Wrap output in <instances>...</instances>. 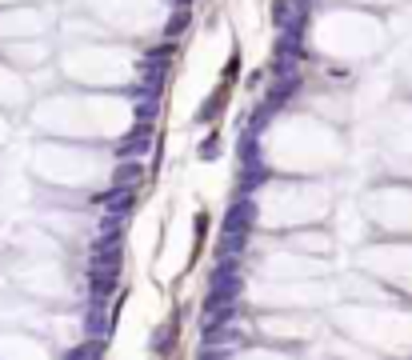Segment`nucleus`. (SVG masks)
Returning a JSON list of instances; mask_svg holds the SVG:
<instances>
[{
  "instance_id": "9",
  "label": "nucleus",
  "mask_w": 412,
  "mask_h": 360,
  "mask_svg": "<svg viewBox=\"0 0 412 360\" xmlns=\"http://www.w3.org/2000/svg\"><path fill=\"white\" fill-rule=\"evenodd\" d=\"M173 4H176V8H184V4H189V0H173Z\"/></svg>"
},
{
  "instance_id": "8",
  "label": "nucleus",
  "mask_w": 412,
  "mask_h": 360,
  "mask_svg": "<svg viewBox=\"0 0 412 360\" xmlns=\"http://www.w3.org/2000/svg\"><path fill=\"white\" fill-rule=\"evenodd\" d=\"M184 24H189V13H184V8H180V13H176V17H173V24H168V36L184 33Z\"/></svg>"
},
{
  "instance_id": "3",
  "label": "nucleus",
  "mask_w": 412,
  "mask_h": 360,
  "mask_svg": "<svg viewBox=\"0 0 412 360\" xmlns=\"http://www.w3.org/2000/svg\"><path fill=\"white\" fill-rule=\"evenodd\" d=\"M93 296H109L116 288V261L112 256H96V268H93Z\"/></svg>"
},
{
  "instance_id": "6",
  "label": "nucleus",
  "mask_w": 412,
  "mask_h": 360,
  "mask_svg": "<svg viewBox=\"0 0 412 360\" xmlns=\"http://www.w3.org/2000/svg\"><path fill=\"white\" fill-rule=\"evenodd\" d=\"M136 180H141V168H136V164H132V168H120V172H116V188H132V184H136Z\"/></svg>"
},
{
  "instance_id": "2",
  "label": "nucleus",
  "mask_w": 412,
  "mask_h": 360,
  "mask_svg": "<svg viewBox=\"0 0 412 360\" xmlns=\"http://www.w3.org/2000/svg\"><path fill=\"white\" fill-rule=\"evenodd\" d=\"M253 229V200H248V193L240 200H232L228 204V216H224V232H248Z\"/></svg>"
},
{
  "instance_id": "1",
  "label": "nucleus",
  "mask_w": 412,
  "mask_h": 360,
  "mask_svg": "<svg viewBox=\"0 0 412 360\" xmlns=\"http://www.w3.org/2000/svg\"><path fill=\"white\" fill-rule=\"evenodd\" d=\"M240 284H244V280H240L237 268H232V264H221V268L212 272V293H208V296H221V300H237V296H240Z\"/></svg>"
},
{
  "instance_id": "4",
  "label": "nucleus",
  "mask_w": 412,
  "mask_h": 360,
  "mask_svg": "<svg viewBox=\"0 0 412 360\" xmlns=\"http://www.w3.org/2000/svg\"><path fill=\"white\" fill-rule=\"evenodd\" d=\"M148 145H152V129H148V124H141L136 132H128L125 140L116 145V156H120V161H128V156H141V152H148Z\"/></svg>"
},
{
  "instance_id": "7",
  "label": "nucleus",
  "mask_w": 412,
  "mask_h": 360,
  "mask_svg": "<svg viewBox=\"0 0 412 360\" xmlns=\"http://www.w3.org/2000/svg\"><path fill=\"white\" fill-rule=\"evenodd\" d=\"M200 156H205V161H216V156H221V140H216V136H208L205 145H200Z\"/></svg>"
},
{
  "instance_id": "5",
  "label": "nucleus",
  "mask_w": 412,
  "mask_h": 360,
  "mask_svg": "<svg viewBox=\"0 0 412 360\" xmlns=\"http://www.w3.org/2000/svg\"><path fill=\"white\" fill-rule=\"evenodd\" d=\"M269 177H272V172H269V164L260 161V156H256V161H244V168H240V184H244V193L256 188V184H264Z\"/></svg>"
}]
</instances>
